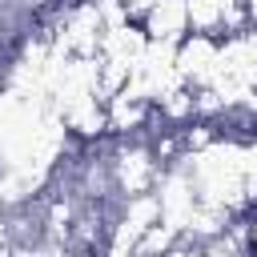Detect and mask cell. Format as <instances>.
<instances>
[{
	"mask_svg": "<svg viewBox=\"0 0 257 257\" xmlns=\"http://www.w3.org/2000/svg\"><path fill=\"white\" fill-rule=\"evenodd\" d=\"M185 4H189V24H193L197 36L229 40V36L249 28L241 0H185Z\"/></svg>",
	"mask_w": 257,
	"mask_h": 257,
	"instance_id": "6da1fadb",
	"label": "cell"
},
{
	"mask_svg": "<svg viewBox=\"0 0 257 257\" xmlns=\"http://www.w3.org/2000/svg\"><path fill=\"white\" fill-rule=\"evenodd\" d=\"M149 36V44H169L177 48L181 40L193 36V24H189V4L185 0H157L141 20H137Z\"/></svg>",
	"mask_w": 257,
	"mask_h": 257,
	"instance_id": "7a4b0ae2",
	"label": "cell"
},
{
	"mask_svg": "<svg viewBox=\"0 0 257 257\" xmlns=\"http://www.w3.org/2000/svg\"><path fill=\"white\" fill-rule=\"evenodd\" d=\"M245 4V20H249V28H257V0H241Z\"/></svg>",
	"mask_w": 257,
	"mask_h": 257,
	"instance_id": "3957f363",
	"label": "cell"
}]
</instances>
